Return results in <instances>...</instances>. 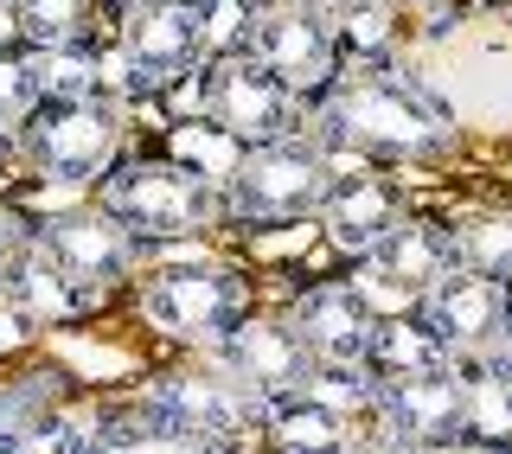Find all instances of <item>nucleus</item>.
I'll return each mask as SVG.
<instances>
[{
    "label": "nucleus",
    "mask_w": 512,
    "mask_h": 454,
    "mask_svg": "<svg viewBox=\"0 0 512 454\" xmlns=\"http://www.w3.org/2000/svg\"><path fill=\"white\" fill-rule=\"evenodd\" d=\"M135 410L205 448H231L244 435H256V397L224 371H167L135 397Z\"/></svg>",
    "instance_id": "10"
},
{
    "label": "nucleus",
    "mask_w": 512,
    "mask_h": 454,
    "mask_svg": "<svg viewBox=\"0 0 512 454\" xmlns=\"http://www.w3.org/2000/svg\"><path fill=\"white\" fill-rule=\"evenodd\" d=\"M448 359H455V352L423 327L416 307H404V314H378L372 346H365V371H372V378H410V371H436Z\"/></svg>",
    "instance_id": "18"
},
{
    "label": "nucleus",
    "mask_w": 512,
    "mask_h": 454,
    "mask_svg": "<svg viewBox=\"0 0 512 454\" xmlns=\"http://www.w3.org/2000/svg\"><path fill=\"white\" fill-rule=\"evenodd\" d=\"M77 454H218V448L192 442L180 429H160L154 416H141L135 403H122V410L103 416L90 435H77Z\"/></svg>",
    "instance_id": "20"
},
{
    "label": "nucleus",
    "mask_w": 512,
    "mask_h": 454,
    "mask_svg": "<svg viewBox=\"0 0 512 454\" xmlns=\"http://www.w3.org/2000/svg\"><path fill=\"white\" fill-rule=\"evenodd\" d=\"M250 307H256L250 275L218 263H167L141 282V320L167 339H186V346H218Z\"/></svg>",
    "instance_id": "5"
},
{
    "label": "nucleus",
    "mask_w": 512,
    "mask_h": 454,
    "mask_svg": "<svg viewBox=\"0 0 512 454\" xmlns=\"http://www.w3.org/2000/svg\"><path fill=\"white\" fill-rule=\"evenodd\" d=\"M7 295H13V314H20V320H64V314H77V307H84L52 275V263H45L39 250H32L26 263L7 275Z\"/></svg>",
    "instance_id": "25"
},
{
    "label": "nucleus",
    "mask_w": 512,
    "mask_h": 454,
    "mask_svg": "<svg viewBox=\"0 0 512 454\" xmlns=\"http://www.w3.org/2000/svg\"><path fill=\"white\" fill-rule=\"evenodd\" d=\"M96 205L135 243H173V237H199L212 224H224L212 180L186 173L180 160H148V154H122L96 180Z\"/></svg>",
    "instance_id": "4"
},
{
    "label": "nucleus",
    "mask_w": 512,
    "mask_h": 454,
    "mask_svg": "<svg viewBox=\"0 0 512 454\" xmlns=\"http://www.w3.org/2000/svg\"><path fill=\"white\" fill-rule=\"evenodd\" d=\"M96 7H103V0H7V13H13V45H20V52L90 45Z\"/></svg>",
    "instance_id": "19"
},
{
    "label": "nucleus",
    "mask_w": 512,
    "mask_h": 454,
    "mask_svg": "<svg viewBox=\"0 0 512 454\" xmlns=\"http://www.w3.org/2000/svg\"><path fill=\"white\" fill-rule=\"evenodd\" d=\"M32 250L52 263V275L71 288L77 301L96 295V288H116L128 263L141 256V243L122 231L103 205H71V212L32 218Z\"/></svg>",
    "instance_id": "9"
},
{
    "label": "nucleus",
    "mask_w": 512,
    "mask_h": 454,
    "mask_svg": "<svg viewBox=\"0 0 512 454\" xmlns=\"http://www.w3.org/2000/svg\"><path fill=\"white\" fill-rule=\"evenodd\" d=\"M39 109V77H32V52L0 45V148H13L20 122Z\"/></svg>",
    "instance_id": "27"
},
{
    "label": "nucleus",
    "mask_w": 512,
    "mask_h": 454,
    "mask_svg": "<svg viewBox=\"0 0 512 454\" xmlns=\"http://www.w3.org/2000/svg\"><path fill=\"white\" fill-rule=\"evenodd\" d=\"M333 160H340V180H333V192H327V205H320L314 224L327 231L333 250L365 256L391 224L410 218V199L384 167H365V160H352V154H333Z\"/></svg>",
    "instance_id": "14"
},
{
    "label": "nucleus",
    "mask_w": 512,
    "mask_h": 454,
    "mask_svg": "<svg viewBox=\"0 0 512 454\" xmlns=\"http://www.w3.org/2000/svg\"><path fill=\"white\" fill-rule=\"evenodd\" d=\"M52 391H58L52 378H0V454H13L26 429H39L58 410Z\"/></svg>",
    "instance_id": "26"
},
{
    "label": "nucleus",
    "mask_w": 512,
    "mask_h": 454,
    "mask_svg": "<svg viewBox=\"0 0 512 454\" xmlns=\"http://www.w3.org/2000/svg\"><path fill=\"white\" fill-rule=\"evenodd\" d=\"M391 7H416V0H391Z\"/></svg>",
    "instance_id": "32"
},
{
    "label": "nucleus",
    "mask_w": 512,
    "mask_h": 454,
    "mask_svg": "<svg viewBox=\"0 0 512 454\" xmlns=\"http://www.w3.org/2000/svg\"><path fill=\"white\" fill-rule=\"evenodd\" d=\"M448 231H455V269L512 282V212H468Z\"/></svg>",
    "instance_id": "21"
},
{
    "label": "nucleus",
    "mask_w": 512,
    "mask_h": 454,
    "mask_svg": "<svg viewBox=\"0 0 512 454\" xmlns=\"http://www.w3.org/2000/svg\"><path fill=\"white\" fill-rule=\"evenodd\" d=\"M461 410H468V371H461V359H448L436 371L378 378L365 423L391 442H461Z\"/></svg>",
    "instance_id": "12"
},
{
    "label": "nucleus",
    "mask_w": 512,
    "mask_h": 454,
    "mask_svg": "<svg viewBox=\"0 0 512 454\" xmlns=\"http://www.w3.org/2000/svg\"><path fill=\"white\" fill-rule=\"evenodd\" d=\"M365 429L372 423H352V416H333L308 397H276L256 410V442L269 454H359Z\"/></svg>",
    "instance_id": "17"
},
{
    "label": "nucleus",
    "mask_w": 512,
    "mask_h": 454,
    "mask_svg": "<svg viewBox=\"0 0 512 454\" xmlns=\"http://www.w3.org/2000/svg\"><path fill=\"white\" fill-rule=\"evenodd\" d=\"M103 7H116V13H122V7H135V0H103Z\"/></svg>",
    "instance_id": "31"
},
{
    "label": "nucleus",
    "mask_w": 512,
    "mask_h": 454,
    "mask_svg": "<svg viewBox=\"0 0 512 454\" xmlns=\"http://www.w3.org/2000/svg\"><path fill=\"white\" fill-rule=\"evenodd\" d=\"M250 58L263 64L276 84L301 103V116L327 96V84L346 71L340 58V32L327 20H314V13H295L282 7V0H269L263 20H256V39H250Z\"/></svg>",
    "instance_id": "11"
},
{
    "label": "nucleus",
    "mask_w": 512,
    "mask_h": 454,
    "mask_svg": "<svg viewBox=\"0 0 512 454\" xmlns=\"http://www.w3.org/2000/svg\"><path fill=\"white\" fill-rule=\"evenodd\" d=\"M32 256V212H20L13 199H0V288H7V275L20 269Z\"/></svg>",
    "instance_id": "28"
},
{
    "label": "nucleus",
    "mask_w": 512,
    "mask_h": 454,
    "mask_svg": "<svg viewBox=\"0 0 512 454\" xmlns=\"http://www.w3.org/2000/svg\"><path fill=\"white\" fill-rule=\"evenodd\" d=\"M288 320H295L301 346L314 352V365H365L378 307L352 282H314V288H301V295L288 301Z\"/></svg>",
    "instance_id": "16"
},
{
    "label": "nucleus",
    "mask_w": 512,
    "mask_h": 454,
    "mask_svg": "<svg viewBox=\"0 0 512 454\" xmlns=\"http://www.w3.org/2000/svg\"><path fill=\"white\" fill-rule=\"evenodd\" d=\"M13 154H20L39 180L96 186L128 154V96L122 90H96V96L39 103L20 122V135H13Z\"/></svg>",
    "instance_id": "3"
},
{
    "label": "nucleus",
    "mask_w": 512,
    "mask_h": 454,
    "mask_svg": "<svg viewBox=\"0 0 512 454\" xmlns=\"http://www.w3.org/2000/svg\"><path fill=\"white\" fill-rule=\"evenodd\" d=\"M282 7H295V13H314V20H327V26H340L352 7H365V0H282Z\"/></svg>",
    "instance_id": "30"
},
{
    "label": "nucleus",
    "mask_w": 512,
    "mask_h": 454,
    "mask_svg": "<svg viewBox=\"0 0 512 454\" xmlns=\"http://www.w3.org/2000/svg\"><path fill=\"white\" fill-rule=\"evenodd\" d=\"M116 64L128 71V90H173L199 77V13L192 0H135L116 13Z\"/></svg>",
    "instance_id": "6"
},
{
    "label": "nucleus",
    "mask_w": 512,
    "mask_h": 454,
    "mask_svg": "<svg viewBox=\"0 0 512 454\" xmlns=\"http://www.w3.org/2000/svg\"><path fill=\"white\" fill-rule=\"evenodd\" d=\"M333 180H340V160L301 128V135L256 141L237 154V167L218 186V212L224 224H244V231H295V224L320 218Z\"/></svg>",
    "instance_id": "2"
},
{
    "label": "nucleus",
    "mask_w": 512,
    "mask_h": 454,
    "mask_svg": "<svg viewBox=\"0 0 512 454\" xmlns=\"http://www.w3.org/2000/svg\"><path fill=\"white\" fill-rule=\"evenodd\" d=\"M0 7H7V0H0Z\"/></svg>",
    "instance_id": "33"
},
{
    "label": "nucleus",
    "mask_w": 512,
    "mask_h": 454,
    "mask_svg": "<svg viewBox=\"0 0 512 454\" xmlns=\"http://www.w3.org/2000/svg\"><path fill=\"white\" fill-rule=\"evenodd\" d=\"M506 301H512V282H493V275H474V269H448L442 282L416 301V314H423V327L436 333L455 359H474V352L493 346V333H500V320H506Z\"/></svg>",
    "instance_id": "15"
},
{
    "label": "nucleus",
    "mask_w": 512,
    "mask_h": 454,
    "mask_svg": "<svg viewBox=\"0 0 512 454\" xmlns=\"http://www.w3.org/2000/svg\"><path fill=\"white\" fill-rule=\"evenodd\" d=\"M199 116L212 122V128H224L237 148H256V141H282V135H301V128H308L301 103H295V96H288L256 58H218V64H199Z\"/></svg>",
    "instance_id": "7"
},
{
    "label": "nucleus",
    "mask_w": 512,
    "mask_h": 454,
    "mask_svg": "<svg viewBox=\"0 0 512 454\" xmlns=\"http://www.w3.org/2000/svg\"><path fill=\"white\" fill-rule=\"evenodd\" d=\"M263 7H269V0H192V13H199V52H205V64L250 58V39H256Z\"/></svg>",
    "instance_id": "23"
},
{
    "label": "nucleus",
    "mask_w": 512,
    "mask_h": 454,
    "mask_svg": "<svg viewBox=\"0 0 512 454\" xmlns=\"http://www.w3.org/2000/svg\"><path fill=\"white\" fill-rule=\"evenodd\" d=\"M308 135L327 154H352L365 167H429L455 154L461 122L448 116L442 96H429L391 64H346L308 109Z\"/></svg>",
    "instance_id": "1"
},
{
    "label": "nucleus",
    "mask_w": 512,
    "mask_h": 454,
    "mask_svg": "<svg viewBox=\"0 0 512 454\" xmlns=\"http://www.w3.org/2000/svg\"><path fill=\"white\" fill-rule=\"evenodd\" d=\"M212 352H218L224 378H237L256 397V410L276 403V397H288V391H301V378H308V365H314V352L301 346L295 320L269 314V307H250V314L237 320Z\"/></svg>",
    "instance_id": "13"
},
{
    "label": "nucleus",
    "mask_w": 512,
    "mask_h": 454,
    "mask_svg": "<svg viewBox=\"0 0 512 454\" xmlns=\"http://www.w3.org/2000/svg\"><path fill=\"white\" fill-rule=\"evenodd\" d=\"M32 77H39V103H64V96H96L109 90V64L96 45H58V52H32Z\"/></svg>",
    "instance_id": "22"
},
{
    "label": "nucleus",
    "mask_w": 512,
    "mask_h": 454,
    "mask_svg": "<svg viewBox=\"0 0 512 454\" xmlns=\"http://www.w3.org/2000/svg\"><path fill=\"white\" fill-rule=\"evenodd\" d=\"M448 269H455V231H448V218L410 212L404 224H391V231L359 256L352 288H359L372 307H378V295H391V301H384V314H404V307L423 301Z\"/></svg>",
    "instance_id": "8"
},
{
    "label": "nucleus",
    "mask_w": 512,
    "mask_h": 454,
    "mask_svg": "<svg viewBox=\"0 0 512 454\" xmlns=\"http://www.w3.org/2000/svg\"><path fill=\"white\" fill-rule=\"evenodd\" d=\"M474 359H480V371H487V378H500L506 391H512V301H506V320H500V333H493V346L474 352Z\"/></svg>",
    "instance_id": "29"
},
{
    "label": "nucleus",
    "mask_w": 512,
    "mask_h": 454,
    "mask_svg": "<svg viewBox=\"0 0 512 454\" xmlns=\"http://www.w3.org/2000/svg\"><path fill=\"white\" fill-rule=\"evenodd\" d=\"M288 397H308V403H320V410H333V416L365 423V416H372V397H378V378L365 365H308L301 391H288Z\"/></svg>",
    "instance_id": "24"
}]
</instances>
